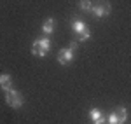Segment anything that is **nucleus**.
<instances>
[{
  "mask_svg": "<svg viewBox=\"0 0 131 124\" xmlns=\"http://www.w3.org/2000/svg\"><path fill=\"white\" fill-rule=\"evenodd\" d=\"M49 49H51V39L47 35L33 40V44H31V54L37 56V58H44L49 52Z\"/></svg>",
  "mask_w": 131,
  "mask_h": 124,
  "instance_id": "obj_1",
  "label": "nucleus"
},
{
  "mask_svg": "<svg viewBox=\"0 0 131 124\" xmlns=\"http://www.w3.org/2000/svg\"><path fill=\"white\" fill-rule=\"evenodd\" d=\"M75 47H77V40H73L68 46V47H63V49H60V52H58V56H56V60H58V63L60 65H70L72 60H73V51H75Z\"/></svg>",
  "mask_w": 131,
  "mask_h": 124,
  "instance_id": "obj_2",
  "label": "nucleus"
},
{
  "mask_svg": "<svg viewBox=\"0 0 131 124\" xmlns=\"http://www.w3.org/2000/svg\"><path fill=\"white\" fill-rule=\"evenodd\" d=\"M110 12H112V5H110V2H107V0L94 2L93 4V9H91V14L96 16V18H107Z\"/></svg>",
  "mask_w": 131,
  "mask_h": 124,
  "instance_id": "obj_3",
  "label": "nucleus"
},
{
  "mask_svg": "<svg viewBox=\"0 0 131 124\" xmlns=\"http://www.w3.org/2000/svg\"><path fill=\"white\" fill-rule=\"evenodd\" d=\"M126 119H128V110L124 107H117V108H114L110 114H108L107 124H124Z\"/></svg>",
  "mask_w": 131,
  "mask_h": 124,
  "instance_id": "obj_4",
  "label": "nucleus"
},
{
  "mask_svg": "<svg viewBox=\"0 0 131 124\" xmlns=\"http://www.w3.org/2000/svg\"><path fill=\"white\" fill-rule=\"evenodd\" d=\"M5 102H7V105H10L12 108H21L23 103H25V98H23V94H21L19 91L9 89V91H5Z\"/></svg>",
  "mask_w": 131,
  "mask_h": 124,
  "instance_id": "obj_5",
  "label": "nucleus"
},
{
  "mask_svg": "<svg viewBox=\"0 0 131 124\" xmlns=\"http://www.w3.org/2000/svg\"><path fill=\"white\" fill-rule=\"evenodd\" d=\"M89 119L93 124H101V122H107V115L101 112L100 108H91L89 110Z\"/></svg>",
  "mask_w": 131,
  "mask_h": 124,
  "instance_id": "obj_6",
  "label": "nucleus"
},
{
  "mask_svg": "<svg viewBox=\"0 0 131 124\" xmlns=\"http://www.w3.org/2000/svg\"><path fill=\"white\" fill-rule=\"evenodd\" d=\"M54 30H56V19L54 18H47V19L44 21V25H42V33L49 37Z\"/></svg>",
  "mask_w": 131,
  "mask_h": 124,
  "instance_id": "obj_7",
  "label": "nucleus"
},
{
  "mask_svg": "<svg viewBox=\"0 0 131 124\" xmlns=\"http://www.w3.org/2000/svg\"><path fill=\"white\" fill-rule=\"evenodd\" d=\"M72 28L75 31V35H79V33H82L84 30H88V25L82 19H79V18H73V19H72Z\"/></svg>",
  "mask_w": 131,
  "mask_h": 124,
  "instance_id": "obj_8",
  "label": "nucleus"
},
{
  "mask_svg": "<svg viewBox=\"0 0 131 124\" xmlns=\"http://www.w3.org/2000/svg\"><path fill=\"white\" fill-rule=\"evenodd\" d=\"M0 87H2L4 91L12 89V77H10L9 73H2V75H0Z\"/></svg>",
  "mask_w": 131,
  "mask_h": 124,
  "instance_id": "obj_9",
  "label": "nucleus"
},
{
  "mask_svg": "<svg viewBox=\"0 0 131 124\" xmlns=\"http://www.w3.org/2000/svg\"><path fill=\"white\" fill-rule=\"evenodd\" d=\"M79 7H81L82 12H91L93 2H91V0H79Z\"/></svg>",
  "mask_w": 131,
  "mask_h": 124,
  "instance_id": "obj_10",
  "label": "nucleus"
},
{
  "mask_svg": "<svg viewBox=\"0 0 131 124\" xmlns=\"http://www.w3.org/2000/svg\"><path fill=\"white\" fill-rule=\"evenodd\" d=\"M89 37H91V30L88 28V30H84L82 33H79V35H77V42H86Z\"/></svg>",
  "mask_w": 131,
  "mask_h": 124,
  "instance_id": "obj_11",
  "label": "nucleus"
},
{
  "mask_svg": "<svg viewBox=\"0 0 131 124\" xmlns=\"http://www.w3.org/2000/svg\"><path fill=\"white\" fill-rule=\"evenodd\" d=\"M101 124H107V122H101Z\"/></svg>",
  "mask_w": 131,
  "mask_h": 124,
  "instance_id": "obj_12",
  "label": "nucleus"
}]
</instances>
